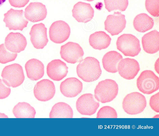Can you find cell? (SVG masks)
<instances>
[{
	"instance_id": "cell-8",
	"label": "cell",
	"mask_w": 159,
	"mask_h": 136,
	"mask_svg": "<svg viewBox=\"0 0 159 136\" xmlns=\"http://www.w3.org/2000/svg\"><path fill=\"white\" fill-rule=\"evenodd\" d=\"M83 50L78 43L69 42L61 47V58L68 63L74 64L83 59Z\"/></svg>"
},
{
	"instance_id": "cell-6",
	"label": "cell",
	"mask_w": 159,
	"mask_h": 136,
	"mask_svg": "<svg viewBox=\"0 0 159 136\" xmlns=\"http://www.w3.org/2000/svg\"><path fill=\"white\" fill-rule=\"evenodd\" d=\"M136 84L139 90L143 93L150 94L159 88V78L150 70L143 71L137 79Z\"/></svg>"
},
{
	"instance_id": "cell-19",
	"label": "cell",
	"mask_w": 159,
	"mask_h": 136,
	"mask_svg": "<svg viewBox=\"0 0 159 136\" xmlns=\"http://www.w3.org/2000/svg\"><path fill=\"white\" fill-rule=\"evenodd\" d=\"M61 93L67 97H73L80 93L83 89V84L77 78L70 77L61 82L60 85Z\"/></svg>"
},
{
	"instance_id": "cell-25",
	"label": "cell",
	"mask_w": 159,
	"mask_h": 136,
	"mask_svg": "<svg viewBox=\"0 0 159 136\" xmlns=\"http://www.w3.org/2000/svg\"><path fill=\"white\" fill-rule=\"evenodd\" d=\"M73 112L71 107L66 103L60 102L55 104L50 112V118H72Z\"/></svg>"
},
{
	"instance_id": "cell-9",
	"label": "cell",
	"mask_w": 159,
	"mask_h": 136,
	"mask_svg": "<svg viewBox=\"0 0 159 136\" xmlns=\"http://www.w3.org/2000/svg\"><path fill=\"white\" fill-rule=\"evenodd\" d=\"M70 29L66 22L59 20L53 22L49 29V37L54 43L60 44L66 41L69 37Z\"/></svg>"
},
{
	"instance_id": "cell-20",
	"label": "cell",
	"mask_w": 159,
	"mask_h": 136,
	"mask_svg": "<svg viewBox=\"0 0 159 136\" xmlns=\"http://www.w3.org/2000/svg\"><path fill=\"white\" fill-rule=\"evenodd\" d=\"M25 68L28 78L32 80H37L44 75V65L37 59L32 58L28 60L25 64Z\"/></svg>"
},
{
	"instance_id": "cell-12",
	"label": "cell",
	"mask_w": 159,
	"mask_h": 136,
	"mask_svg": "<svg viewBox=\"0 0 159 136\" xmlns=\"http://www.w3.org/2000/svg\"><path fill=\"white\" fill-rule=\"evenodd\" d=\"M99 106V103L90 93L84 94L77 100L76 103L78 111L82 115L91 116L94 114Z\"/></svg>"
},
{
	"instance_id": "cell-21",
	"label": "cell",
	"mask_w": 159,
	"mask_h": 136,
	"mask_svg": "<svg viewBox=\"0 0 159 136\" xmlns=\"http://www.w3.org/2000/svg\"><path fill=\"white\" fill-rule=\"evenodd\" d=\"M143 50L147 53L153 54L159 50V33L154 30L145 34L142 38Z\"/></svg>"
},
{
	"instance_id": "cell-7",
	"label": "cell",
	"mask_w": 159,
	"mask_h": 136,
	"mask_svg": "<svg viewBox=\"0 0 159 136\" xmlns=\"http://www.w3.org/2000/svg\"><path fill=\"white\" fill-rule=\"evenodd\" d=\"M3 21L10 30L22 31L27 26L28 21L25 18L23 10L11 8L4 14Z\"/></svg>"
},
{
	"instance_id": "cell-36",
	"label": "cell",
	"mask_w": 159,
	"mask_h": 136,
	"mask_svg": "<svg viewBox=\"0 0 159 136\" xmlns=\"http://www.w3.org/2000/svg\"><path fill=\"white\" fill-rule=\"evenodd\" d=\"M85 0V1H89V2H91V1H94V0Z\"/></svg>"
},
{
	"instance_id": "cell-35",
	"label": "cell",
	"mask_w": 159,
	"mask_h": 136,
	"mask_svg": "<svg viewBox=\"0 0 159 136\" xmlns=\"http://www.w3.org/2000/svg\"><path fill=\"white\" fill-rule=\"evenodd\" d=\"M6 1V0H0V7L4 4Z\"/></svg>"
},
{
	"instance_id": "cell-29",
	"label": "cell",
	"mask_w": 159,
	"mask_h": 136,
	"mask_svg": "<svg viewBox=\"0 0 159 136\" xmlns=\"http://www.w3.org/2000/svg\"><path fill=\"white\" fill-rule=\"evenodd\" d=\"M117 113L113 107L109 106H105L101 107L98 111L97 118H117Z\"/></svg>"
},
{
	"instance_id": "cell-22",
	"label": "cell",
	"mask_w": 159,
	"mask_h": 136,
	"mask_svg": "<svg viewBox=\"0 0 159 136\" xmlns=\"http://www.w3.org/2000/svg\"><path fill=\"white\" fill-rule=\"evenodd\" d=\"M111 41L110 36L103 31L96 32L91 34L89 38L90 45L93 48L98 50L107 48Z\"/></svg>"
},
{
	"instance_id": "cell-24",
	"label": "cell",
	"mask_w": 159,
	"mask_h": 136,
	"mask_svg": "<svg viewBox=\"0 0 159 136\" xmlns=\"http://www.w3.org/2000/svg\"><path fill=\"white\" fill-rule=\"evenodd\" d=\"M133 24L136 30L143 33L152 28L154 25V21L153 19L147 14L142 13L135 17Z\"/></svg>"
},
{
	"instance_id": "cell-3",
	"label": "cell",
	"mask_w": 159,
	"mask_h": 136,
	"mask_svg": "<svg viewBox=\"0 0 159 136\" xmlns=\"http://www.w3.org/2000/svg\"><path fill=\"white\" fill-rule=\"evenodd\" d=\"M1 76L3 82L7 86L13 88L20 85L25 79L22 66L16 63L5 66Z\"/></svg>"
},
{
	"instance_id": "cell-23",
	"label": "cell",
	"mask_w": 159,
	"mask_h": 136,
	"mask_svg": "<svg viewBox=\"0 0 159 136\" xmlns=\"http://www.w3.org/2000/svg\"><path fill=\"white\" fill-rule=\"evenodd\" d=\"M123 59L122 55L115 51L107 52L103 56L102 63L104 69L107 72L115 73L117 72L118 63Z\"/></svg>"
},
{
	"instance_id": "cell-13",
	"label": "cell",
	"mask_w": 159,
	"mask_h": 136,
	"mask_svg": "<svg viewBox=\"0 0 159 136\" xmlns=\"http://www.w3.org/2000/svg\"><path fill=\"white\" fill-rule=\"evenodd\" d=\"M117 69L121 77L126 79L131 80L136 76L140 68L137 60L126 58L120 60L117 65Z\"/></svg>"
},
{
	"instance_id": "cell-17",
	"label": "cell",
	"mask_w": 159,
	"mask_h": 136,
	"mask_svg": "<svg viewBox=\"0 0 159 136\" xmlns=\"http://www.w3.org/2000/svg\"><path fill=\"white\" fill-rule=\"evenodd\" d=\"M68 69L66 63L61 60L54 59L48 63L47 66V73L52 79L60 81L66 76Z\"/></svg>"
},
{
	"instance_id": "cell-1",
	"label": "cell",
	"mask_w": 159,
	"mask_h": 136,
	"mask_svg": "<svg viewBox=\"0 0 159 136\" xmlns=\"http://www.w3.org/2000/svg\"><path fill=\"white\" fill-rule=\"evenodd\" d=\"M76 67L78 76L83 81L91 82L97 80L102 71L100 62L96 58L88 57L79 62Z\"/></svg>"
},
{
	"instance_id": "cell-16",
	"label": "cell",
	"mask_w": 159,
	"mask_h": 136,
	"mask_svg": "<svg viewBox=\"0 0 159 136\" xmlns=\"http://www.w3.org/2000/svg\"><path fill=\"white\" fill-rule=\"evenodd\" d=\"M47 14L46 6L38 2H30L25 8L24 12L25 18L34 23L43 20L46 18Z\"/></svg>"
},
{
	"instance_id": "cell-26",
	"label": "cell",
	"mask_w": 159,
	"mask_h": 136,
	"mask_svg": "<svg viewBox=\"0 0 159 136\" xmlns=\"http://www.w3.org/2000/svg\"><path fill=\"white\" fill-rule=\"evenodd\" d=\"M12 112L16 118H34L36 113L34 108L25 102H18L13 107Z\"/></svg>"
},
{
	"instance_id": "cell-2",
	"label": "cell",
	"mask_w": 159,
	"mask_h": 136,
	"mask_svg": "<svg viewBox=\"0 0 159 136\" xmlns=\"http://www.w3.org/2000/svg\"><path fill=\"white\" fill-rule=\"evenodd\" d=\"M118 86L113 80L107 79L99 82L94 90L96 99L102 103L111 102L117 96Z\"/></svg>"
},
{
	"instance_id": "cell-10",
	"label": "cell",
	"mask_w": 159,
	"mask_h": 136,
	"mask_svg": "<svg viewBox=\"0 0 159 136\" xmlns=\"http://www.w3.org/2000/svg\"><path fill=\"white\" fill-rule=\"evenodd\" d=\"M56 89L53 82L44 79L37 82L34 88V94L38 100L46 102L51 99L54 96Z\"/></svg>"
},
{
	"instance_id": "cell-34",
	"label": "cell",
	"mask_w": 159,
	"mask_h": 136,
	"mask_svg": "<svg viewBox=\"0 0 159 136\" xmlns=\"http://www.w3.org/2000/svg\"><path fill=\"white\" fill-rule=\"evenodd\" d=\"M0 117L8 118V117L4 113H0Z\"/></svg>"
},
{
	"instance_id": "cell-27",
	"label": "cell",
	"mask_w": 159,
	"mask_h": 136,
	"mask_svg": "<svg viewBox=\"0 0 159 136\" xmlns=\"http://www.w3.org/2000/svg\"><path fill=\"white\" fill-rule=\"evenodd\" d=\"M106 9L109 12L119 10L125 11L128 5V0H104Z\"/></svg>"
},
{
	"instance_id": "cell-31",
	"label": "cell",
	"mask_w": 159,
	"mask_h": 136,
	"mask_svg": "<svg viewBox=\"0 0 159 136\" xmlns=\"http://www.w3.org/2000/svg\"><path fill=\"white\" fill-rule=\"evenodd\" d=\"M159 93H156L152 96L149 100V104L152 109L156 112H159Z\"/></svg>"
},
{
	"instance_id": "cell-30",
	"label": "cell",
	"mask_w": 159,
	"mask_h": 136,
	"mask_svg": "<svg viewBox=\"0 0 159 136\" xmlns=\"http://www.w3.org/2000/svg\"><path fill=\"white\" fill-rule=\"evenodd\" d=\"M159 0H146L145 6L147 11L152 16L158 17Z\"/></svg>"
},
{
	"instance_id": "cell-5",
	"label": "cell",
	"mask_w": 159,
	"mask_h": 136,
	"mask_svg": "<svg viewBox=\"0 0 159 136\" xmlns=\"http://www.w3.org/2000/svg\"><path fill=\"white\" fill-rule=\"evenodd\" d=\"M147 105L145 96L138 92H133L127 94L123 99L122 106L127 114L134 115L143 112Z\"/></svg>"
},
{
	"instance_id": "cell-18",
	"label": "cell",
	"mask_w": 159,
	"mask_h": 136,
	"mask_svg": "<svg viewBox=\"0 0 159 136\" xmlns=\"http://www.w3.org/2000/svg\"><path fill=\"white\" fill-rule=\"evenodd\" d=\"M94 10L91 4L79 2L73 6L72 16L79 22L86 23L91 21L94 15Z\"/></svg>"
},
{
	"instance_id": "cell-33",
	"label": "cell",
	"mask_w": 159,
	"mask_h": 136,
	"mask_svg": "<svg viewBox=\"0 0 159 136\" xmlns=\"http://www.w3.org/2000/svg\"><path fill=\"white\" fill-rule=\"evenodd\" d=\"M30 0H9L10 5L15 7H24L29 2Z\"/></svg>"
},
{
	"instance_id": "cell-28",
	"label": "cell",
	"mask_w": 159,
	"mask_h": 136,
	"mask_svg": "<svg viewBox=\"0 0 159 136\" xmlns=\"http://www.w3.org/2000/svg\"><path fill=\"white\" fill-rule=\"evenodd\" d=\"M17 56V53H13L6 48L4 44L0 45V63L6 64L14 61Z\"/></svg>"
},
{
	"instance_id": "cell-14",
	"label": "cell",
	"mask_w": 159,
	"mask_h": 136,
	"mask_svg": "<svg viewBox=\"0 0 159 136\" xmlns=\"http://www.w3.org/2000/svg\"><path fill=\"white\" fill-rule=\"evenodd\" d=\"M29 34L31 42L34 47L37 49H43L48 42L47 28L43 23L33 25Z\"/></svg>"
},
{
	"instance_id": "cell-11",
	"label": "cell",
	"mask_w": 159,
	"mask_h": 136,
	"mask_svg": "<svg viewBox=\"0 0 159 136\" xmlns=\"http://www.w3.org/2000/svg\"><path fill=\"white\" fill-rule=\"evenodd\" d=\"M126 21L125 16L119 11H115L108 15L104 24L105 29L111 36L117 35L125 27Z\"/></svg>"
},
{
	"instance_id": "cell-4",
	"label": "cell",
	"mask_w": 159,
	"mask_h": 136,
	"mask_svg": "<svg viewBox=\"0 0 159 136\" xmlns=\"http://www.w3.org/2000/svg\"><path fill=\"white\" fill-rule=\"evenodd\" d=\"M116 45L117 49L126 56L134 57L141 50L139 40L131 34H124L119 37Z\"/></svg>"
},
{
	"instance_id": "cell-15",
	"label": "cell",
	"mask_w": 159,
	"mask_h": 136,
	"mask_svg": "<svg viewBox=\"0 0 159 136\" xmlns=\"http://www.w3.org/2000/svg\"><path fill=\"white\" fill-rule=\"evenodd\" d=\"M27 45L26 38L22 34L11 32L5 39L6 48L11 52L19 53L25 50Z\"/></svg>"
},
{
	"instance_id": "cell-32",
	"label": "cell",
	"mask_w": 159,
	"mask_h": 136,
	"mask_svg": "<svg viewBox=\"0 0 159 136\" xmlns=\"http://www.w3.org/2000/svg\"><path fill=\"white\" fill-rule=\"evenodd\" d=\"M11 92V88L6 86L0 79V99H5L9 96Z\"/></svg>"
}]
</instances>
